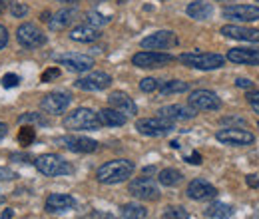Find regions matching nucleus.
<instances>
[{
  "instance_id": "nucleus-7",
  "label": "nucleus",
  "mask_w": 259,
  "mask_h": 219,
  "mask_svg": "<svg viewBox=\"0 0 259 219\" xmlns=\"http://www.w3.org/2000/svg\"><path fill=\"white\" fill-rule=\"evenodd\" d=\"M140 46L144 50H158V52L169 50V48L178 46V36L171 30H158L150 34V36H146V38H142Z\"/></svg>"
},
{
  "instance_id": "nucleus-26",
  "label": "nucleus",
  "mask_w": 259,
  "mask_h": 219,
  "mask_svg": "<svg viewBox=\"0 0 259 219\" xmlns=\"http://www.w3.org/2000/svg\"><path fill=\"white\" fill-rule=\"evenodd\" d=\"M186 12H188L190 18H195V20H207V18H211V14H213V6H211L209 2L195 0V2H190V4H188Z\"/></svg>"
},
{
  "instance_id": "nucleus-21",
  "label": "nucleus",
  "mask_w": 259,
  "mask_h": 219,
  "mask_svg": "<svg viewBox=\"0 0 259 219\" xmlns=\"http://www.w3.org/2000/svg\"><path fill=\"white\" fill-rule=\"evenodd\" d=\"M227 60L241 66H259V48H231Z\"/></svg>"
},
{
  "instance_id": "nucleus-17",
  "label": "nucleus",
  "mask_w": 259,
  "mask_h": 219,
  "mask_svg": "<svg viewBox=\"0 0 259 219\" xmlns=\"http://www.w3.org/2000/svg\"><path fill=\"white\" fill-rule=\"evenodd\" d=\"M72 98L66 94V92H52V94L44 96L42 102H40V108L48 114H62L68 110Z\"/></svg>"
},
{
  "instance_id": "nucleus-47",
  "label": "nucleus",
  "mask_w": 259,
  "mask_h": 219,
  "mask_svg": "<svg viewBox=\"0 0 259 219\" xmlns=\"http://www.w3.org/2000/svg\"><path fill=\"white\" fill-rule=\"evenodd\" d=\"M6 6H10V0H0V14L6 10Z\"/></svg>"
},
{
  "instance_id": "nucleus-48",
  "label": "nucleus",
  "mask_w": 259,
  "mask_h": 219,
  "mask_svg": "<svg viewBox=\"0 0 259 219\" xmlns=\"http://www.w3.org/2000/svg\"><path fill=\"white\" fill-rule=\"evenodd\" d=\"M2 219H12V211H10V209H6V211L2 213Z\"/></svg>"
},
{
  "instance_id": "nucleus-16",
  "label": "nucleus",
  "mask_w": 259,
  "mask_h": 219,
  "mask_svg": "<svg viewBox=\"0 0 259 219\" xmlns=\"http://www.w3.org/2000/svg\"><path fill=\"white\" fill-rule=\"evenodd\" d=\"M58 144H62L66 150L76 152V154H92V152L98 150L96 140L82 138V136H66V138H60V140H58Z\"/></svg>"
},
{
  "instance_id": "nucleus-5",
  "label": "nucleus",
  "mask_w": 259,
  "mask_h": 219,
  "mask_svg": "<svg viewBox=\"0 0 259 219\" xmlns=\"http://www.w3.org/2000/svg\"><path fill=\"white\" fill-rule=\"evenodd\" d=\"M136 129L142 134V136H150V138H160L165 136L174 129V122L171 120H165L162 116H156V118H142L136 122Z\"/></svg>"
},
{
  "instance_id": "nucleus-11",
  "label": "nucleus",
  "mask_w": 259,
  "mask_h": 219,
  "mask_svg": "<svg viewBox=\"0 0 259 219\" xmlns=\"http://www.w3.org/2000/svg\"><path fill=\"white\" fill-rule=\"evenodd\" d=\"M16 38H18V42L24 46V48H40V46H44L46 44V34L40 30L36 24H30V22H26V24H22V26H18V30H16Z\"/></svg>"
},
{
  "instance_id": "nucleus-44",
  "label": "nucleus",
  "mask_w": 259,
  "mask_h": 219,
  "mask_svg": "<svg viewBox=\"0 0 259 219\" xmlns=\"http://www.w3.org/2000/svg\"><path fill=\"white\" fill-rule=\"evenodd\" d=\"M247 186L249 188H259V180H257V176H247Z\"/></svg>"
},
{
  "instance_id": "nucleus-40",
  "label": "nucleus",
  "mask_w": 259,
  "mask_h": 219,
  "mask_svg": "<svg viewBox=\"0 0 259 219\" xmlns=\"http://www.w3.org/2000/svg\"><path fill=\"white\" fill-rule=\"evenodd\" d=\"M12 180H16V173L8 167H0V182H12Z\"/></svg>"
},
{
  "instance_id": "nucleus-24",
  "label": "nucleus",
  "mask_w": 259,
  "mask_h": 219,
  "mask_svg": "<svg viewBox=\"0 0 259 219\" xmlns=\"http://www.w3.org/2000/svg\"><path fill=\"white\" fill-rule=\"evenodd\" d=\"M76 8H64V10H60V12H56L52 18H50V28L52 30H64V28H68L74 20H76Z\"/></svg>"
},
{
  "instance_id": "nucleus-30",
  "label": "nucleus",
  "mask_w": 259,
  "mask_h": 219,
  "mask_svg": "<svg viewBox=\"0 0 259 219\" xmlns=\"http://www.w3.org/2000/svg\"><path fill=\"white\" fill-rule=\"evenodd\" d=\"M120 211H122V217L126 219H144L148 215V209L140 203H124Z\"/></svg>"
},
{
  "instance_id": "nucleus-22",
  "label": "nucleus",
  "mask_w": 259,
  "mask_h": 219,
  "mask_svg": "<svg viewBox=\"0 0 259 219\" xmlns=\"http://www.w3.org/2000/svg\"><path fill=\"white\" fill-rule=\"evenodd\" d=\"M108 102H110V106H112L114 110H118V112H122V114H126V116L138 114L136 102H134L128 94H124V92H112L110 98H108Z\"/></svg>"
},
{
  "instance_id": "nucleus-1",
  "label": "nucleus",
  "mask_w": 259,
  "mask_h": 219,
  "mask_svg": "<svg viewBox=\"0 0 259 219\" xmlns=\"http://www.w3.org/2000/svg\"><path fill=\"white\" fill-rule=\"evenodd\" d=\"M136 165L130 159H112L108 163H104L96 171V180L100 184L106 186H114V184H122L128 178H132Z\"/></svg>"
},
{
  "instance_id": "nucleus-25",
  "label": "nucleus",
  "mask_w": 259,
  "mask_h": 219,
  "mask_svg": "<svg viewBox=\"0 0 259 219\" xmlns=\"http://www.w3.org/2000/svg\"><path fill=\"white\" fill-rule=\"evenodd\" d=\"M98 118H100V124L110 125V127H118V125H124L128 122V116L114 108H104L102 112H98Z\"/></svg>"
},
{
  "instance_id": "nucleus-29",
  "label": "nucleus",
  "mask_w": 259,
  "mask_h": 219,
  "mask_svg": "<svg viewBox=\"0 0 259 219\" xmlns=\"http://www.w3.org/2000/svg\"><path fill=\"white\" fill-rule=\"evenodd\" d=\"M188 90H190V84L182 82V80H169V82H163L160 86V94L162 96L182 94V92H188Z\"/></svg>"
},
{
  "instance_id": "nucleus-37",
  "label": "nucleus",
  "mask_w": 259,
  "mask_h": 219,
  "mask_svg": "<svg viewBox=\"0 0 259 219\" xmlns=\"http://www.w3.org/2000/svg\"><path fill=\"white\" fill-rule=\"evenodd\" d=\"M247 102H249V106H251V110L259 114V90H249L247 92Z\"/></svg>"
},
{
  "instance_id": "nucleus-43",
  "label": "nucleus",
  "mask_w": 259,
  "mask_h": 219,
  "mask_svg": "<svg viewBox=\"0 0 259 219\" xmlns=\"http://www.w3.org/2000/svg\"><path fill=\"white\" fill-rule=\"evenodd\" d=\"M222 124H237V125H245L247 122L243 118H222Z\"/></svg>"
},
{
  "instance_id": "nucleus-51",
  "label": "nucleus",
  "mask_w": 259,
  "mask_h": 219,
  "mask_svg": "<svg viewBox=\"0 0 259 219\" xmlns=\"http://www.w3.org/2000/svg\"><path fill=\"white\" fill-rule=\"evenodd\" d=\"M257 2H259V0H257Z\"/></svg>"
},
{
  "instance_id": "nucleus-23",
  "label": "nucleus",
  "mask_w": 259,
  "mask_h": 219,
  "mask_svg": "<svg viewBox=\"0 0 259 219\" xmlns=\"http://www.w3.org/2000/svg\"><path fill=\"white\" fill-rule=\"evenodd\" d=\"M100 36H102L100 30H98L96 26H92V24H78V26H74L70 30V38L74 42H80V44H92V42H96Z\"/></svg>"
},
{
  "instance_id": "nucleus-14",
  "label": "nucleus",
  "mask_w": 259,
  "mask_h": 219,
  "mask_svg": "<svg viewBox=\"0 0 259 219\" xmlns=\"http://www.w3.org/2000/svg\"><path fill=\"white\" fill-rule=\"evenodd\" d=\"M56 62L66 66L72 72H88L94 66V58L86 56V54H80V52H66V54L56 56Z\"/></svg>"
},
{
  "instance_id": "nucleus-34",
  "label": "nucleus",
  "mask_w": 259,
  "mask_h": 219,
  "mask_svg": "<svg viewBox=\"0 0 259 219\" xmlns=\"http://www.w3.org/2000/svg\"><path fill=\"white\" fill-rule=\"evenodd\" d=\"M110 22V16H104V14H100V12H88V24H92V26H104V24H108Z\"/></svg>"
},
{
  "instance_id": "nucleus-31",
  "label": "nucleus",
  "mask_w": 259,
  "mask_h": 219,
  "mask_svg": "<svg viewBox=\"0 0 259 219\" xmlns=\"http://www.w3.org/2000/svg\"><path fill=\"white\" fill-rule=\"evenodd\" d=\"M163 219H190V213L182 205H169L163 211Z\"/></svg>"
},
{
  "instance_id": "nucleus-27",
  "label": "nucleus",
  "mask_w": 259,
  "mask_h": 219,
  "mask_svg": "<svg viewBox=\"0 0 259 219\" xmlns=\"http://www.w3.org/2000/svg\"><path fill=\"white\" fill-rule=\"evenodd\" d=\"M205 213H207V217L211 219H229L233 215V207L227 205V203H222V201H215V203H211L207 207Z\"/></svg>"
},
{
  "instance_id": "nucleus-38",
  "label": "nucleus",
  "mask_w": 259,
  "mask_h": 219,
  "mask_svg": "<svg viewBox=\"0 0 259 219\" xmlns=\"http://www.w3.org/2000/svg\"><path fill=\"white\" fill-rule=\"evenodd\" d=\"M60 76V68H56V66H52V68H48L44 74H42V82H52V80H56Z\"/></svg>"
},
{
  "instance_id": "nucleus-45",
  "label": "nucleus",
  "mask_w": 259,
  "mask_h": 219,
  "mask_svg": "<svg viewBox=\"0 0 259 219\" xmlns=\"http://www.w3.org/2000/svg\"><path fill=\"white\" fill-rule=\"evenodd\" d=\"M186 161H190V163H194V165H197V163H201V156L197 154V152H194L190 157H186Z\"/></svg>"
},
{
  "instance_id": "nucleus-36",
  "label": "nucleus",
  "mask_w": 259,
  "mask_h": 219,
  "mask_svg": "<svg viewBox=\"0 0 259 219\" xmlns=\"http://www.w3.org/2000/svg\"><path fill=\"white\" fill-rule=\"evenodd\" d=\"M10 12H12L14 18H24L28 14V6L22 4V2H12L10 4Z\"/></svg>"
},
{
  "instance_id": "nucleus-10",
  "label": "nucleus",
  "mask_w": 259,
  "mask_h": 219,
  "mask_svg": "<svg viewBox=\"0 0 259 219\" xmlns=\"http://www.w3.org/2000/svg\"><path fill=\"white\" fill-rule=\"evenodd\" d=\"M128 189L134 197L144 199V201H156V199H160V188L156 186V182L152 178H136L130 184Z\"/></svg>"
},
{
  "instance_id": "nucleus-19",
  "label": "nucleus",
  "mask_w": 259,
  "mask_h": 219,
  "mask_svg": "<svg viewBox=\"0 0 259 219\" xmlns=\"http://www.w3.org/2000/svg\"><path fill=\"white\" fill-rule=\"evenodd\" d=\"M186 193L194 201H205V199H213L218 195V189L205 180H194V182H190Z\"/></svg>"
},
{
  "instance_id": "nucleus-3",
  "label": "nucleus",
  "mask_w": 259,
  "mask_h": 219,
  "mask_svg": "<svg viewBox=\"0 0 259 219\" xmlns=\"http://www.w3.org/2000/svg\"><path fill=\"white\" fill-rule=\"evenodd\" d=\"M180 62L195 70H218V68H224L226 58L213 52H188L180 56Z\"/></svg>"
},
{
  "instance_id": "nucleus-8",
  "label": "nucleus",
  "mask_w": 259,
  "mask_h": 219,
  "mask_svg": "<svg viewBox=\"0 0 259 219\" xmlns=\"http://www.w3.org/2000/svg\"><path fill=\"white\" fill-rule=\"evenodd\" d=\"M215 140L226 146H251L255 142V136L243 127H226L215 134Z\"/></svg>"
},
{
  "instance_id": "nucleus-4",
  "label": "nucleus",
  "mask_w": 259,
  "mask_h": 219,
  "mask_svg": "<svg viewBox=\"0 0 259 219\" xmlns=\"http://www.w3.org/2000/svg\"><path fill=\"white\" fill-rule=\"evenodd\" d=\"M34 165L40 173L48 176V178H58V176H68L72 173V165L66 161L64 157L56 156V154H44L34 159Z\"/></svg>"
},
{
  "instance_id": "nucleus-15",
  "label": "nucleus",
  "mask_w": 259,
  "mask_h": 219,
  "mask_svg": "<svg viewBox=\"0 0 259 219\" xmlns=\"http://www.w3.org/2000/svg\"><path fill=\"white\" fill-rule=\"evenodd\" d=\"M197 110L192 106H184V104H171V106H163L158 110V116H162L165 120L171 122H186V120H194Z\"/></svg>"
},
{
  "instance_id": "nucleus-42",
  "label": "nucleus",
  "mask_w": 259,
  "mask_h": 219,
  "mask_svg": "<svg viewBox=\"0 0 259 219\" xmlns=\"http://www.w3.org/2000/svg\"><path fill=\"white\" fill-rule=\"evenodd\" d=\"M6 44H8V30L0 24V50H2Z\"/></svg>"
},
{
  "instance_id": "nucleus-9",
  "label": "nucleus",
  "mask_w": 259,
  "mask_h": 219,
  "mask_svg": "<svg viewBox=\"0 0 259 219\" xmlns=\"http://www.w3.org/2000/svg\"><path fill=\"white\" fill-rule=\"evenodd\" d=\"M188 102L197 112H215L222 108V100L211 90H195L190 94Z\"/></svg>"
},
{
  "instance_id": "nucleus-28",
  "label": "nucleus",
  "mask_w": 259,
  "mask_h": 219,
  "mask_svg": "<svg viewBox=\"0 0 259 219\" xmlns=\"http://www.w3.org/2000/svg\"><path fill=\"white\" fill-rule=\"evenodd\" d=\"M158 180H160V184L165 186V188H174V186H178L184 178H182V173H180L178 169H174V167H165V169L160 171Z\"/></svg>"
},
{
  "instance_id": "nucleus-49",
  "label": "nucleus",
  "mask_w": 259,
  "mask_h": 219,
  "mask_svg": "<svg viewBox=\"0 0 259 219\" xmlns=\"http://www.w3.org/2000/svg\"><path fill=\"white\" fill-rule=\"evenodd\" d=\"M58 2H76V0H58Z\"/></svg>"
},
{
  "instance_id": "nucleus-50",
  "label": "nucleus",
  "mask_w": 259,
  "mask_h": 219,
  "mask_svg": "<svg viewBox=\"0 0 259 219\" xmlns=\"http://www.w3.org/2000/svg\"><path fill=\"white\" fill-rule=\"evenodd\" d=\"M118 2H120V4H124V2H128V0H118Z\"/></svg>"
},
{
  "instance_id": "nucleus-39",
  "label": "nucleus",
  "mask_w": 259,
  "mask_h": 219,
  "mask_svg": "<svg viewBox=\"0 0 259 219\" xmlns=\"http://www.w3.org/2000/svg\"><path fill=\"white\" fill-rule=\"evenodd\" d=\"M18 82H20V78L16 74H6L2 78V86L4 88H14V86H18Z\"/></svg>"
},
{
  "instance_id": "nucleus-35",
  "label": "nucleus",
  "mask_w": 259,
  "mask_h": 219,
  "mask_svg": "<svg viewBox=\"0 0 259 219\" xmlns=\"http://www.w3.org/2000/svg\"><path fill=\"white\" fill-rule=\"evenodd\" d=\"M158 88H160V82H158L156 78H144V80L140 82V90H142V92H146V94L156 92Z\"/></svg>"
},
{
  "instance_id": "nucleus-18",
  "label": "nucleus",
  "mask_w": 259,
  "mask_h": 219,
  "mask_svg": "<svg viewBox=\"0 0 259 219\" xmlns=\"http://www.w3.org/2000/svg\"><path fill=\"white\" fill-rule=\"evenodd\" d=\"M222 34L231 40H241V42H259V30L257 28H247L241 24H226L222 26Z\"/></svg>"
},
{
  "instance_id": "nucleus-6",
  "label": "nucleus",
  "mask_w": 259,
  "mask_h": 219,
  "mask_svg": "<svg viewBox=\"0 0 259 219\" xmlns=\"http://www.w3.org/2000/svg\"><path fill=\"white\" fill-rule=\"evenodd\" d=\"M176 60L171 54H165V52H158V50H144V52H138L134 54L132 64L138 66V68H144V70H150V68H163L167 64H171Z\"/></svg>"
},
{
  "instance_id": "nucleus-13",
  "label": "nucleus",
  "mask_w": 259,
  "mask_h": 219,
  "mask_svg": "<svg viewBox=\"0 0 259 219\" xmlns=\"http://www.w3.org/2000/svg\"><path fill=\"white\" fill-rule=\"evenodd\" d=\"M224 16L235 22H255L259 20V6L255 4H231L224 8Z\"/></svg>"
},
{
  "instance_id": "nucleus-20",
  "label": "nucleus",
  "mask_w": 259,
  "mask_h": 219,
  "mask_svg": "<svg viewBox=\"0 0 259 219\" xmlns=\"http://www.w3.org/2000/svg\"><path fill=\"white\" fill-rule=\"evenodd\" d=\"M76 207V199L68 193H52L46 199V211L48 213H64Z\"/></svg>"
},
{
  "instance_id": "nucleus-41",
  "label": "nucleus",
  "mask_w": 259,
  "mask_h": 219,
  "mask_svg": "<svg viewBox=\"0 0 259 219\" xmlns=\"http://www.w3.org/2000/svg\"><path fill=\"white\" fill-rule=\"evenodd\" d=\"M235 86L245 88V90H251V88H253V82H251V80H247V78H237V80H235Z\"/></svg>"
},
{
  "instance_id": "nucleus-12",
  "label": "nucleus",
  "mask_w": 259,
  "mask_h": 219,
  "mask_svg": "<svg viewBox=\"0 0 259 219\" xmlns=\"http://www.w3.org/2000/svg\"><path fill=\"white\" fill-rule=\"evenodd\" d=\"M110 84H112V76L106 72H90L74 82V86L84 92H100V90H106Z\"/></svg>"
},
{
  "instance_id": "nucleus-46",
  "label": "nucleus",
  "mask_w": 259,
  "mask_h": 219,
  "mask_svg": "<svg viewBox=\"0 0 259 219\" xmlns=\"http://www.w3.org/2000/svg\"><path fill=\"white\" fill-rule=\"evenodd\" d=\"M6 132H8L6 124H4V122H0V140H2V138H6Z\"/></svg>"
},
{
  "instance_id": "nucleus-33",
  "label": "nucleus",
  "mask_w": 259,
  "mask_h": 219,
  "mask_svg": "<svg viewBox=\"0 0 259 219\" xmlns=\"http://www.w3.org/2000/svg\"><path fill=\"white\" fill-rule=\"evenodd\" d=\"M18 122H20V124H26V122H34V124L48 125V120H46V118H42L40 114H34V112H28V114L20 116V118H18Z\"/></svg>"
},
{
  "instance_id": "nucleus-2",
  "label": "nucleus",
  "mask_w": 259,
  "mask_h": 219,
  "mask_svg": "<svg viewBox=\"0 0 259 219\" xmlns=\"http://www.w3.org/2000/svg\"><path fill=\"white\" fill-rule=\"evenodd\" d=\"M66 129H74V132H82V129H98L100 127V118L94 110L90 108H76L74 112H70L62 122Z\"/></svg>"
},
{
  "instance_id": "nucleus-32",
  "label": "nucleus",
  "mask_w": 259,
  "mask_h": 219,
  "mask_svg": "<svg viewBox=\"0 0 259 219\" xmlns=\"http://www.w3.org/2000/svg\"><path fill=\"white\" fill-rule=\"evenodd\" d=\"M34 138H36V132H34L32 127H28V125H24V127L18 132V142H20V146H30L34 142Z\"/></svg>"
}]
</instances>
